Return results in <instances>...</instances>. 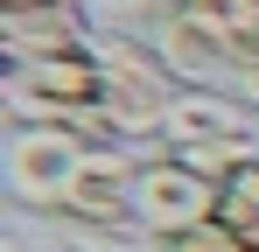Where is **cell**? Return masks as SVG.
Instances as JSON below:
<instances>
[{
	"label": "cell",
	"mask_w": 259,
	"mask_h": 252,
	"mask_svg": "<svg viewBox=\"0 0 259 252\" xmlns=\"http://www.w3.org/2000/svg\"><path fill=\"white\" fill-rule=\"evenodd\" d=\"M0 105L14 126H70L91 147H119L105 126V63L98 42L70 56H7L0 63Z\"/></svg>",
	"instance_id": "cell-1"
},
{
	"label": "cell",
	"mask_w": 259,
	"mask_h": 252,
	"mask_svg": "<svg viewBox=\"0 0 259 252\" xmlns=\"http://www.w3.org/2000/svg\"><path fill=\"white\" fill-rule=\"evenodd\" d=\"M98 63H105V126L119 147L154 154L168 133V105H175V70L161 63V49L140 28H98Z\"/></svg>",
	"instance_id": "cell-2"
},
{
	"label": "cell",
	"mask_w": 259,
	"mask_h": 252,
	"mask_svg": "<svg viewBox=\"0 0 259 252\" xmlns=\"http://www.w3.org/2000/svg\"><path fill=\"white\" fill-rule=\"evenodd\" d=\"M133 224H140L147 238H182V231H196V224H217V182L196 175L182 154L154 147V154H140Z\"/></svg>",
	"instance_id": "cell-3"
},
{
	"label": "cell",
	"mask_w": 259,
	"mask_h": 252,
	"mask_svg": "<svg viewBox=\"0 0 259 252\" xmlns=\"http://www.w3.org/2000/svg\"><path fill=\"white\" fill-rule=\"evenodd\" d=\"M140 35L161 49V63L175 70V84H189V91H245V77H252L245 56L217 35V28H203L189 7H175V0H161V7L147 14Z\"/></svg>",
	"instance_id": "cell-4"
},
{
	"label": "cell",
	"mask_w": 259,
	"mask_h": 252,
	"mask_svg": "<svg viewBox=\"0 0 259 252\" xmlns=\"http://www.w3.org/2000/svg\"><path fill=\"white\" fill-rule=\"evenodd\" d=\"M84 154H91V140L70 133V126H14L7 133V196L21 210H49L56 217V203L77 182Z\"/></svg>",
	"instance_id": "cell-5"
},
{
	"label": "cell",
	"mask_w": 259,
	"mask_h": 252,
	"mask_svg": "<svg viewBox=\"0 0 259 252\" xmlns=\"http://www.w3.org/2000/svg\"><path fill=\"white\" fill-rule=\"evenodd\" d=\"M217 140H259V112L245 91H175L161 147H217Z\"/></svg>",
	"instance_id": "cell-6"
},
{
	"label": "cell",
	"mask_w": 259,
	"mask_h": 252,
	"mask_svg": "<svg viewBox=\"0 0 259 252\" xmlns=\"http://www.w3.org/2000/svg\"><path fill=\"white\" fill-rule=\"evenodd\" d=\"M133 182H140V147H91L77 182L63 189L56 217H98V224H119L133 217Z\"/></svg>",
	"instance_id": "cell-7"
},
{
	"label": "cell",
	"mask_w": 259,
	"mask_h": 252,
	"mask_svg": "<svg viewBox=\"0 0 259 252\" xmlns=\"http://www.w3.org/2000/svg\"><path fill=\"white\" fill-rule=\"evenodd\" d=\"M98 42V14L84 0L63 7H28V14H0V49L7 56H70Z\"/></svg>",
	"instance_id": "cell-8"
},
{
	"label": "cell",
	"mask_w": 259,
	"mask_h": 252,
	"mask_svg": "<svg viewBox=\"0 0 259 252\" xmlns=\"http://www.w3.org/2000/svg\"><path fill=\"white\" fill-rule=\"evenodd\" d=\"M175 7H189L203 28H217L245 56V70H259V0H175Z\"/></svg>",
	"instance_id": "cell-9"
},
{
	"label": "cell",
	"mask_w": 259,
	"mask_h": 252,
	"mask_svg": "<svg viewBox=\"0 0 259 252\" xmlns=\"http://www.w3.org/2000/svg\"><path fill=\"white\" fill-rule=\"evenodd\" d=\"M217 224L231 231V238H245L259 252V161L231 168L224 182H217Z\"/></svg>",
	"instance_id": "cell-10"
},
{
	"label": "cell",
	"mask_w": 259,
	"mask_h": 252,
	"mask_svg": "<svg viewBox=\"0 0 259 252\" xmlns=\"http://www.w3.org/2000/svg\"><path fill=\"white\" fill-rule=\"evenodd\" d=\"M56 231H63V252H154V238L119 217V224H98V217H56Z\"/></svg>",
	"instance_id": "cell-11"
},
{
	"label": "cell",
	"mask_w": 259,
	"mask_h": 252,
	"mask_svg": "<svg viewBox=\"0 0 259 252\" xmlns=\"http://www.w3.org/2000/svg\"><path fill=\"white\" fill-rule=\"evenodd\" d=\"M154 252H252V245L231 238L224 224H196V231H182V238H154Z\"/></svg>",
	"instance_id": "cell-12"
},
{
	"label": "cell",
	"mask_w": 259,
	"mask_h": 252,
	"mask_svg": "<svg viewBox=\"0 0 259 252\" xmlns=\"http://www.w3.org/2000/svg\"><path fill=\"white\" fill-rule=\"evenodd\" d=\"M245 98H252V112H259V70H252V77H245Z\"/></svg>",
	"instance_id": "cell-13"
},
{
	"label": "cell",
	"mask_w": 259,
	"mask_h": 252,
	"mask_svg": "<svg viewBox=\"0 0 259 252\" xmlns=\"http://www.w3.org/2000/svg\"><path fill=\"white\" fill-rule=\"evenodd\" d=\"M56 252H63V245H56Z\"/></svg>",
	"instance_id": "cell-14"
}]
</instances>
